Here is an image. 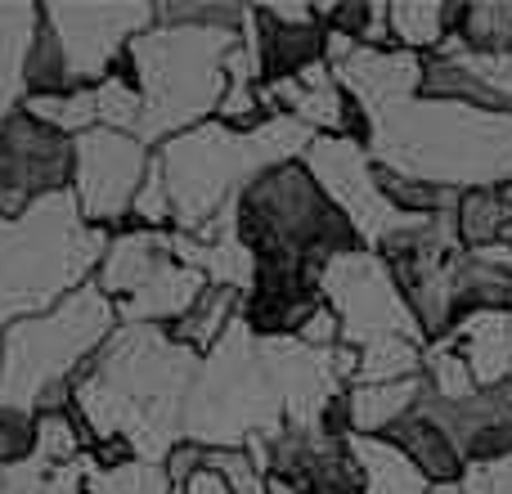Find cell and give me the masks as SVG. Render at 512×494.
Returning <instances> with one entry per match:
<instances>
[{"mask_svg": "<svg viewBox=\"0 0 512 494\" xmlns=\"http://www.w3.org/2000/svg\"><path fill=\"white\" fill-rule=\"evenodd\" d=\"M454 292H459L463 319L477 310H512V247H463L454 256Z\"/></svg>", "mask_w": 512, "mask_h": 494, "instance_id": "cell-23", "label": "cell"}, {"mask_svg": "<svg viewBox=\"0 0 512 494\" xmlns=\"http://www.w3.org/2000/svg\"><path fill=\"white\" fill-rule=\"evenodd\" d=\"M301 162H306V171L319 180V189L337 203V212L355 225V234H360V243L369 247V252L382 256L391 243H400L409 230H418V225L427 221V216L400 212L387 198L382 171H378V162H373L369 144L346 140V135H319Z\"/></svg>", "mask_w": 512, "mask_h": 494, "instance_id": "cell-10", "label": "cell"}, {"mask_svg": "<svg viewBox=\"0 0 512 494\" xmlns=\"http://www.w3.org/2000/svg\"><path fill=\"white\" fill-rule=\"evenodd\" d=\"M418 409L441 423V432L454 441V450L463 454L468 468L499 463L512 454V382L477 387L468 400H441L427 391Z\"/></svg>", "mask_w": 512, "mask_h": 494, "instance_id": "cell-17", "label": "cell"}, {"mask_svg": "<svg viewBox=\"0 0 512 494\" xmlns=\"http://www.w3.org/2000/svg\"><path fill=\"white\" fill-rule=\"evenodd\" d=\"M108 243V230L81 216L72 189L41 198L18 216H0V333L95 283L90 274H99Z\"/></svg>", "mask_w": 512, "mask_h": 494, "instance_id": "cell-4", "label": "cell"}, {"mask_svg": "<svg viewBox=\"0 0 512 494\" xmlns=\"http://www.w3.org/2000/svg\"><path fill=\"white\" fill-rule=\"evenodd\" d=\"M131 216H140V230H162V225H171V230H176V207H171V189H167V176H162L158 158H153V167H149V176H144L140 194H135Z\"/></svg>", "mask_w": 512, "mask_h": 494, "instance_id": "cell-40", "label": "cell"}, {"mask_svg": "<svg viewBox=\"0 0 512 494\" xmlns=\"http://www.w3.org/2000/svg\"><path fill=\"white\" fill-rule=\"evenodd\" d=\"M122 328L117 306L95 288H77L68 301L0 333V405L23 414H54L99 355V346Z\"/></svg>", "mask_w": 512, "mask_h": 494, "instance_id": "cell-6", "label": "cell"}, {"mask_svg": "<svg viewBox=\"0 0 512 494\" xmlns=\"http://www.w3.org/2000/svg\"><path fill=\"white\" fill-rule=\"evenodd\" d=\"M459 486L468 494H512V454L499 463H477V468H468Z\"/></svg>", "mask_w": 512, "mask_h": 494, "instance_id": "cell-42", "label": "cell"}, {"mask_svg": "<svg viewBox=\"0 0 512 494\" xmlns=\"http://www.w3.org/2000/svg\"><path fill=\"white\" fill-rule=\"evenodd\" d=\"M423 360H427V346L423 342H409V337H382V342H369L360 351V373H355V387H378V382L423 378Z\"/></svg>", "mask_w": 512, "mask_h": 494, "instance_id": "cell-32", "label": "cell"}, {"mask_svg": "<svg viewBox=\"0 0 512 494\" xmlns=\"http://www.w3.org/2000/svg\"><path fill=\"white\" fill-rule=\"evenodd\" d=\"M90 90H95V113H99V126H108V131H126V135H140L144 104H140V90H135V81L126 77L122 68H117L108 81L90 86Z\"/></svg>", "mask_w": 512, "mask_h": 494, "instance_id": "cell-34", "label": "cell"}, {"mask_svg": "<svg viewBox=\"0 0 512 494\" xmlns=\"http://www.w3.org/2000/svg\"><path fill=\"white\" fill-rule=\"evenodd\" d=\"M203 468H212L216 477L230 486V494H274L270 490V477L256 468L248 450H207Z\"/></svg>", "mask_w": 512, "mask_h": 494, "instance_id": "cell-39", "label": "cell"}, {"mask_svg": "<svg viewBox=\"0 0 512 494\" xmlns=\"http://www.w3.org/2000/svg\"><path fill=\"white\" fill-rule=\"evenodd\" d=\"M387 441L396 445V450L405 454V459L414 463L427 481H432V486L463 481V472H468V463H463V454L454 450V441L441 432V423H436V418L423 414V409H414L409 418H400V423L387 432Z\"/></svg>", "mask_w": 512, "mask_h": 494, "instance_id": "cell-24", "label": "cell"}, {"mask_svg": "<svg viewBox=\"0 0 512 494\" xmlns=\"http://www.w3.org/2000/svg\"><path fill=\"white\" fill-rule=\"evenodd\" d=\"M387 23H391V41H400V50L436 54L445 45V36H450V5L396 0V5H387Z\"/></svg>", "mask_w": 512, "mask_h": 494, "instance_id": "cell-31", "label": "cell"}, {"mask_svg": "<svg viewBox=\"0 0 512 494\" xmlns=\"http://www.w3.org/2000/svg\"><path fill=\"white\" fill-rule=\"evenodd\" d=\"M319 135L297 117H265L256 131H234L225 122H203L194 131L176 135L158 149V167L167 176L176 230L198 234L221 212L239 207L256 176L274 167L301 162Z\"/></svg>", "mask_w": 512, "mask_h": 494, "instance_id": "cell-3", "label": "cell"}, {"mask_svg": "<svg viewBox=\"0 0 512 494\" xmlns=\"http://www.w3.org/2000/svg\"><path fill=\"white\" fill-rule=\"evenodd\" d=\"M351 450L364 472V494H432V481L387 436H351Z\"/></svg>", "mask_w": 512, "mask_h": 494, "instance_id": "cell-27", "label": "cell"}, {"mask_svg": "<svg viewBox=\"0 0 512 494\" xmlns=\"http://www.w3.org/2000/svg\"><path fill=\"white\" fill-rule=\"evenodd\" d=\"M239 306H243L239 292L216 288V283H212V288L194 301V310H189L180 324H171V333H176V342H185L189 351L207 355L225 333H230V324L239 319Z\"/></svg>", "mask_w": 512, "mask_h": 494, "instance_id": "cell-30", "label": "cell"}, {"mask_svg": "<svg viewBox=\"0 0 512 494\" xmlns=\"http://www.w3.org/2000/svg\"><path fill=\"white\" fill-rule=\"evenodd\" d=\"M301 342L306 346H315V351H333V346H342V324H337V315L328 306H319L315 315L301 324Z\"/></svg>", "mask_w": 512, "mask_h": 494, "instance_id": "cell-43", "label": "cell"}, {"mask_svg": "<svg viewBox=\"0 0 512 494\" xmlns=\"http://www.w3.org/2000/svg\"><path fill=\"white\" fill-rule=\"evenodd\" d=\"M68 90H81L77 77H72L68 59H63L54 32L41 23V36L32 45V59H27V99L32 95H68Z\"/></svg>", "mask_w": 512, "mask_h": 494, "instance_id": "cell-36", "label": "cell"}, {"mask_svg": "<svg viewBox=\"0 0 512 494\" xmlns=\"http://www.w3.org/2000/svg\"><path fill=\"white\" fill-rule=\"evenodd\" d=\"M41 23L45 9L36 5H0V126L27 104V59Z\"/></svg>", "mask_w": 512, "mask_h": 494, "instance_id": "cell-22", "label": "cell"}, {"mask_svg": "<svg viewBox=\"0 0 512 494\" xmlns=\"http://www.w3.org/2000/svg\"><path fill=\"white\" fill-rule=\"evenodd\" d=\"M86 494H180V486L167 477V468L131 459L122 468H95L86 481Z\"/></svg>", "mask_w": 512, "mask_h": 494, "instance_id": "cell-35", "label": "cell"}, {"mask_svg": "<svg viewBox=\"0 0 512 494\" xmlns=\"http://www.w3.org/2000/svg\"><path fill=\"white\" fill-rule=\"evenodd\" d=\"M288 427L283 400L261 360V337L243 319L203 355L185 400V441L198 450H248Z\"/></svg>", "mask_w": 512, "mask_h": 494, "instance_id": "cell-7", "label": "cell"}, {"mask_svg": "<svg viewBox=\"0 0 512 494\" xmlns=\"http://www.w3.org/2000/svg\"><path fill=\"white\" fill-rule=\"evenodd\" d=\"M167 256H176L171 230H122V234H113V243H108V256L95 274V288L117 306V301L131 297Z\"/></svg>", "mask_w": 512, "mask_h": 494, "instance_id": "cell-21", "label": "cell"}, {"mask_svg": "<svg viewBox=\"0 0 512 494\" xmlns=\"http://www.w3.org/2000/svg\"><path fill=\"white\" fill-rule=\"evenodd\" d=\"M180 494H230V486H225V481L216 477L212 468H203L198 477H189L185 486H180Z\"/></svg>", "mask_w": 512, "mask_h": 494, "instance_id": "cell-44", "label": "cell"}, {"mask_svg": "<svg viewBox=\"0 0 512 494\" xmlns=\"http://www.w3.org/2000/svg\"><path fill=\"white\" fill-rule=\"evenodd\" d=\"M441 342H450L468 360L477 387L512 382V310H477Z\"/></svg>", "mask_w": 512, "mask_h": 494, "instance_id": "cell-20", "label": "cell"}, {"mask_svg": "<svg viewBox=\"0 0 512 494\" xmlns=\"http://www.w3.org/2000/svg\"><path fill=\"white\" fill-rule=\"evenodd\" d=\"M45 27L59 41L77 86L90 90L122 68L135 36L158 27V5H149V0H126V5H45Z\"/></svg>", "mask_w": 512, "mask_h": 494, "instance_id": "cell-11", "label": "cell"}, {"mask_svg": "<svg viewBox=\"0 0 512 494\" xmlns=\"http://www.w3.org/2000/svg\"><path fill=\"white\" fill-rule=\"evenodd\" d=\"M36 459L54 463V468H68V463H77L81 454V432H77V414H68V409H54V414H41L36 418Z\"/></svg>", "mask_w": 512, "mask_h": 494, "instance_id": "cell-38", "label": "cell"}, {"mask_svg": "<svg viewBox=\"0 0 512 494\" xmlns=\"http://www.w3.org/2000/svg\"><path fill=\"white\" fill-rule=\"evenodd\" d=\"M153 158L149 144L140 135L126 131H108V126H95V131L77 135V176H72V194L81 203V216L90 225H117L122 216H131L135 194H140L144 176H149Z\"/></svg>", "mask_w": 512, "mask_h": 494, "instance_id": "cell-12", "label": "cell"}, {"mask_svg": "<svg viewBox=\"0 0 512 494\" xmlns=\"http://www.w3.org/2000/svg\"><path fill=\"white\" fill-rule=\"evenodd\" d=\"M423 396H427V378L378 382V387H351V391H346L351 436H387L400 418L414 414Z\"/></svg>", "mask_w": 512, "mask_h": 494, "instance_id": "cell-26", "label": "cell"}, {"mask_svg": "<svg viewBox=\"0 0 512 494\" xmlns=\"http://www.w3.org/2000/svg\"><path fill=\"white\" fill-rule=\"evenodd\" d=\"M243 32H216V27L158 23L135 36L122 59V72L135 81L144 104L140 140L167 144L194 126L212 122L221 113V99L230 90V54L239 50Z\"/></svg>", "mask_w": 512, "mask_h": 494, "instance_id": "cell-5", "label": "cell"}, {"mask_svg": "<svg viewBox=\"0 0 512 494\" xmlns=\"http://www.w3.org/2000/svg\"><path fill=\"white\" fill-rule=\"evenodd\" d=\"M508 194H512V185H508Z\"/></svg>", "mask_w": 512, "mask_h": 494, "instance_id": "cell-47", "label": "cell"}, {"mask_svg": "<svg viewBox=\"0 0 512 494\" xmlns=\"http://www.w3.org/2000/svg\"><path fill=\"white\" fill-rule=\"evenodd\" d=\"M324 306L319 270L283 256H256V283L243 297L239 319L256 337H297L315 310Z\"/></svg>", "mask_w": 512, "mask_h": 494, "instance_id": "cell-16", "label": "cell"}, {"mask_svg": "<svg viewBox=\"0 0 512 494\" xmlns=\"http://www.w3.org/2000/svg\"><path fill=\"white\" fill-rule=\"evenodd\" d=\"M432 494H468V490H463L459 481H450V486H432Z\"/></svg>", "mask_w": 512, "mask_h": 494, "instance_id": "cell-45", "label": "cell"}, {"mask_svg": "<svg viewBox=\"0 0 512 494\" xmlns=\"http://www.w3.org/2000/svg\"><path fill=\"white\" fill-rule=\"evenodd\" d=\"M454 225H459V239H463L468 252L508 243V234H512V194L508 189H472V194L459 198Z\"/></svg>", "mask_w": 512, "mask_h": 494, "instance_id": "cell-28", "label": "cell"}, {"mask_svg": "<svg viewBox=\"0 0 512 494\" xmlns=\"http://www.w3.org/2000/svg\"><path fill=\"white\" fill-rule=\"evenodd\" d=\"M423 378H427V391H432V396H441V400H468L472 391H477V378H472L468 360H463L450 342H432V346H427Z\"/></svg>", "mask_w": 512, "mask_h": 494, "instance_id": "cell-37", "label": "cell"}, {"mask_svg": "<svg viewBox=\"0 0 512 494\" xmlns=\"http://www.w3.org/2000/svg\"><path fill=\"white\" fill-rule=\"evenodd\" d=\"M319 292H324V306L342 324V346L364 351L369 342H382V337H409V342L427 346V333L418 324V315L409 310L387 256L369 252V247L333 256L328 265H319Z\"/></svg>", "mask_w": 512, "mask_h": 494, "instance_id": "cell-9", "label": "cell"}, {"mask_svg": "<svg viewBox=\"0 0 512 494\" xmlns=\"http://www.w3.org/2000/svg\"><path fill=\"white\" fill-rule=\"evenodd\" d=\"M203 355L162 324H122L72 387V409L95 445L122 441L131 459L167 468L185 445V400Z\"/></svg>", "mask_w": 512, "mask_h": 494, "instance_id": "cell-1", "label": "cell"}, {"mask_svg": "<svg viewBox=\"0 0 512 494\" xmlns=\"http://www.w3.org/2000/svg\"><path fill=\"white\" fill-rule=\"evenodd\" d=\"M77 176V140L50 131L27 113L0 126V216H18L50 194L72 189Z\"/></svg>", "mask_w": 512, "mask_h": 494, "instance_id": "cell-13", "label": "cell"}, {"mask_svg": "<svg viewBox=\"0 0 512 494\" xmlns=\"http://www.w3.org/2000/svg\"><path fill=\"white\" fill-rule=\"evenodd\" d=\"M369 153L382 171L472 194L512 185V113L445 99H405L373 117Z\"/></svg>", "mask_w": 512, "mask_h": 494, "instance_id": "cell-2", "label": "cell"}, {"mask_svg": "<svg viewBox=\"0 0 512 494\" xmlns=\"http://www.w3.org/2000/svg\"><path fill=\"white\" fill-rule=\"evenodd\" d=\"M207 288H212L207 274H198L194 265L167 256L131 297L117 301V315H122V324H162L167 328V324H180Z\"/></svg>", "mask_w": 512, "mask_h": 494, "instance_id": "cell-19", "label": "cell"}, {"mask_svg": "<svg viewBox=\"0 0 512 494\" xmlns=\"http://www.w3.org/2000/svg\"><path fill=\"white\" fill-rule=\"evenodd\" d=\"M27 117H36V122H45L50 131L68 135V140H77V135L95 131L99 126V113H95V90H68V95H32L23 104Z\"/></svg>", "mask_w": 512, "mask_h": 494, "instance_id": "cell-33", "label": "cell"}, {"mask_svg": "<svg viewBox=\"0 0 512 494\" xmlns=\"http://www.w3.org/2000/svg\"><path fill=\"white\" fill-rule=\"evenodd\" d=\"M36 450V414L0 405V468L32 459Z\"/></svg>", "mask_w": 512, "mask_h": 494, "instance_id": "cell-41", "label": "cell"}, {"mask_svg": "<svg viewBox=\"0 0 512 494\" xmlns=\"http://www.w3.org/2000/svg\"><path fill=\"white\" fill-rule=\"evenodd\" d=\"M256 59L265 81L301 77L328 59L324 5H256Z\"/></svg>", "mask_w": 512, "mask_h": 494, "instance_id": "cell-18", "label": "cell"}, {"mask_svg": "<svg viewBox=\"0 0 512 494\" xmlns=\"http://www.w3.org/2000/svg\"><path fill=\"white\" fill-rule=\"evenodd\" d=\"M265 477L292 494H364V472L351 450V436H328L324 427L301 432L283 427L265 441Z\"/></svg>", "mask_w": 512, "mask_h": 494, "instance_id": "cell-15", "label": "cell"}, {"mask_svg": "<svg viewBox=\"0 0 512 494\" xmlns=\"http://www.w3.org/2000/svg\"><path fill=\"white\" fill-rule=\"evenodd\" d=\"M270 490H274V494H292L288 486H279V481H270Z\"/></svg>", "mask_w": 512, "mask_h": 494, "instance_id": "cell-46", "label": "cell"}, {"mask_svg": "<svg viewBox=\"0 0 512 494\" xmlns=\"http://www.w3.org/2000/svg\"><path fill=\"white\" fill-rule=\"evenodd\" d=\"M328 68H333L337 86L346 90V99L373 122L387 108L423 95L427 54L400 50V45L378 50V45H360L342 32H328Z\"/></svg>", "mask_w": 512, "mask_h": 494, "instance_id": "cell-14", "label": "cell"}, {"mask_svg": "<svg viewBox=\"0 0 512 494\" xmlns=\"http://www.w3.org/2000/svg\"><path fill=\"white\" fill-rule=\"evenodd\" d=\"M95 468H99V459H90V454H81L68 468H54V463L32 454L23 463L0 468V494H86V481Z\"/></svg>", "mask_w": 512, "mask_h": 494, "instance_id": "cell-29", "label": "cell"}, {"mask_svg": "<svg viewBox=\"0 0 512 494\" xmlns=\"http://www.w3.org/2000/svg\"><path fill=\"white\" fill-rule=\"evenodd\" d=\"M512 54V0L450 5V36L436 54Z\"/></svg>", "mask_w": 512, "mask_h": 494, "instance_id": "cell-25", "label": "cell"}, {"mask_svg": "<svg viewBox=\"0 0 512 494\" xmlns=\"http://www.w3.org/2000/svg\"><path fill=\"white\" fill-rule=\"evenodd\" d=\"M239 225L256 256H283V261H301L315 270L333 256L364 247L355 225L337 212V203L306 171V162H288V167L256 176L248 194L239 198Z\"/></svg>", "mask_w": 512, "mask_h": 494, "instance_id": "cell-8", "label": "cell"}]
</instances>
